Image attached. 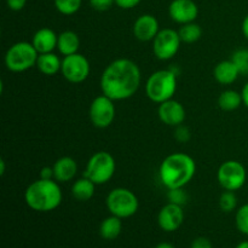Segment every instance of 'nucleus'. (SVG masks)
Segmentation results:
<instances>
[{
    "mask_svg": "<svg viewBox=\"0 0 248 248\" xmlns=\"http://www.w3.org/2000/svg\"><path fill=\"white\" fill-rule=\"evenodd\" d=\"M91 65L89 60L81 53L64 56L62 60V73L63 78L72 84H80L89 78Z\"/></svg>",
    "mask_w": 248,
    "mask_h": 248,
    "instance_id": "nucleus-11",
    "label": "nucleus"
},
{
    "mask_svg": "<svg viewBox=\"0 0 248 248\" xmlns=\"http://www.w3.org/2000/svg\"><path fill=\"white\" fill-rule=\"evenodd\" d=\"M217 181L223 190L237 191L246 183L247 171L240 161L228 160L218 169Z\"/></svg>",
    "mask_w": 248,
    "mask_h": 248,
    "instance_id": "nucleus-8",
    "label": "nucleus"
},
{
    "mask_svg": "<svg viewBox=\"0 0 248 248\" xmlns=\"http://www.w3.org/2000/svg\"><path fill=\"white\" fill-rule=\"evenodd\" d=\"M56 10L64 16H72L80 10L82 0H53Z\"/></svg>",
    "mask_w": 248,
    "mask_h": 248,
    "instance_id": "nucleus-25",
    "label": "nucleus"
},
{
    "mask_svg": "<svg viewBox=\"0 0 248 248\" xmlns=\"http://www.w3.org/2000/svg\"><path fill=\"white\" fill-rule=\"evenodd\" d=\"M55 181L58 183H67L75 178L78 173V162L70 156H62L53 164Z\"/></svg>",
    "mask_w": 248,
    "mask_h": 248,
    "instance_id": "nucleus-17",
    "label": "nucleus"
},
{
    "mask_svg": "<svg viewBox=\"0 0 248 248\" xmlns=\"http://www.w3.org/2000/svg\"><path fill=\"white\" fill-rule=\"evenodd\" d=\"M142 0H115V5L123 10H131L140 5Z\"/></svg>",
    "mask_w": 248,
    "mask_h": 248,
    "instance_id": "nucleus-33",
    "label": "nucleus"
},
{
    "mask_svg": "<svg viewBox=\"0 0 248 248\" xmlns=\"http://www.w3.org/2000/svg\"><path fill=\"white\" fill-rule=\"evenodd\" d=\"M218 205H219L220 211H223L224 213H230L236 210L237 196L235 191H223L219 196V200H218Z\"/></svg>",
    "mask_w": 248,
    "mask_h": 248,
    "instance_id": "nucleus-26",
    "label": "nucleus"
},
{
    "mask_svg": "<svg viewBox=\"0 0 248 248\" xmlns=\"http://www.w3.org/2000/svg\"><path fill=\"white\" fill-rule=\"evenodd\" d=\"M116 162L108 152H97L92 155L85 167L84 176L91 179L96 186H103L114 177Z\"/></svg>",
    "mask_w": 248,
    "mask_h": 248,
    "instance_id": "nucleus-7",
    "label": "nucleus"
},
{
    "mask_svg": "<svg viewBox=\"0 0 248 248\" xmlns=\"http://www.w3.org/2000/svg\"><path fill=\"white\" fill-rule=\"evenodd\" d=\"M240 75L241 74H240L236 64L232 60L220 61L213 69V77H215L216 81L220 85L234 84Z\"/></svg>",
    "mask_w": 248,
    "mask_h": 248,
    "instance_id": "nucleus-18",
    "label": "nucleus"
},
{
    "mask_svg": "<svg viewBox=\"0 0 248 248\" xmlns=\"http://www.w3.org/2000/svg\"><path fill=\"white\" fill-rule=\"evenodd\" d=\"M40 178L41 179H55V174H53V167L52 166L43 167L40 171Z\"/></svg>",
    "mask_w": 248,
    "mask_h": 248,
    "instance_id": "nucleus-35",
    "label": "nucleus"
},
{
    "mask_svg": "<svg viewBox=\"0 0 248 248\" xmlns=\"http://www.w3.org/2000/svg\"><path fill=\"white\" fill-rule=\"evenodd\" d=\"M196 173V162L186 153H173L162 160L159 178L166 189L184 188Z\"/></svg>",
    "mask_w": 248,
    "mask_h": 248,
    "instance_id": "nucleus-2",
    "label": "nucleus"
},
{
    "mask_svg": "<svg viewBox=\"0 0 248 248\" xmlns=\"http://www.w3.org/2000/svg\"><path fill=\"white\" fill-rule=\"evenodd\" d=\"M160 31L159 21L150 14L140 15L133 23V35L137 40L153 41Z\"/></svg>",
    "mask_w": 248,
    "mask_h": 248,
    "instance_id": "nucleus-15",
    "label": "nucleus"
},
{
    "mask_svg": "<svg viewBox=\"0 0 248 248\" xmlns=\"http://www.w3.org/2000/svg\"><path fill=\"white\" fill-rule=\"evenodd\" d=\"M63 194L60 183L55 179L34 181L24 191V201L27 206L36 212H51L62 203Z\"/></svg>",
    "mask_w": 248,
    "mask_h": 248,
    "instance_id": "nucleus-3",
    "label": "nucleus"
},
{
    "mask_svg": "<svg viewBox=\"0 0 248 248\" xmlns=\"http://www.w3.org/2000/svg\"><path fill=\"white\" fill-rule=\"evenodd\" d=\"M115 4V0H90V6L98 12L108 11Z\"/></svg>",
    "mask_w": 248,
    "mask_h": 248,
    "instance_id": "nucleus-31",
    "label": "nucleus"
},
{
    "mask_svg": "<svg viewBox=\"0 0 248 248\" xmlns=\"http://www.w3.org/2000/svg\"><path fill=\"white\" fill-rule=\"evenodd\" d=\"M111 98L102 93L90 104V120L97 128H107L113 124L116 115L115 104Z\"/></svg>",
    "mask_w": 248,
    "mask_h": 248,
    "instance_id": "nucleus-10",
    "label": "nucleus"
},
{
    "mask_svg": "<svg viewBox=\"0 0 248 248\" xmlns=\"http://www.w3.org/2000/svg\"><path fill=\"white\" fill-rule=\"evenodd\" d=\"M235 248H248V241H241Z\"/></svg>",
    "mask_w": 248,
    "mask_h": 248,
    "instance_id": "nucleus-40",
    "label": "nucleus"
},
{
    "mask_svg": "<svg viewBox=\"0 0 248 248\" xmlns=\"http://www.w3.org/2000/svg\"><path fill=\"white\" fill-rule=\"evenodd\" d=\"M169 15L176 23L186 24L195 22L199 16V7L194 0H172L169 6Z\"/></svg>",
    "mask_w": 248,
    "mask_h": 248,
    "instance_id": "nucleus-13",
    "label": "nucleus"
},
{
    "mask_svg": "<svg viewBox=\"0 0 248 248\" xmlns=\"http://www.w3.org/2000/svg\"><path fill=\"white\" fill-rule=\"evenodd\" d=\"M142 73L136 62L128 58H118L107 65L99 80L102 93L113 101H125L138 91Z\"/></svg>",
    "mask_w": 248,
    "mask_h": 248,
    "instance_id": "nucleus-1",
    "label": "nucleus"
},
{
    "mask_svg": "<svg viewBox=\"0 0 248 248\" xmlns=\"http://www.w3.org/2000/svg\"><path fill=\"white\" fill-rule=\"evenodd\" d=\"M155 248H176V247H174L172 244H170V242L164 241V242H160V244H157L156 246H155Z\"/></svg>",
    "mask_w": 248,
    "mask_h": 248,
    "instance_id": "nucleus-38",
    "label": "nucleus"
},
{
    "mask_svg": "<svg viewBox=\"0 0 248 248\" xmlns=\"http://www.w3.org/2000/svg\"><path fill=\"white\" fill-rule=\"evenodd\" d=\"M241 96H242V103H244V106L248 109V82H246V84L244 85V87H242Z\"/></svg>",
    "mask_w": 248,
    "mask_h": 248,
    "instance_id": "nucleus-36",
    "label": "nucleus"
},
{
    "mask_svg": "<svg viewBox=\"0 0 248 248\" xmlns=\"http://www.w3.org/2000/svg\"><path fill=\"white\" fill-rule=\"evenodd\" d=\"M39 53L28 41H18L10 46L4 57L5 67L12 73H22L35 67Z\"/></svg>",
    "mask_w": 248,
    "mask_h": 248,
    "instance_id": "nucleus-5",
    "label": "nucleus"
},
{
    "mask_svg": "<svg viewBox=\"0 0 248 248\" xmlns=\"http://www.w3.org/2000/svg\"><path fill=\"white\" fill-rule=\"evenodd\" d=\"M241 31H242V34H244L245 38L248 40V15H246V17H245L244 21H242Z\"/></svg>",
    "mask_w": 248,
    "mask_h": 248,
    "instance_id": "nucleus-37",
    "label": "nucleus"
},
{
    "mask_svg": "<svg viewBox=\"0 0 248 248\" xmlns=\"http://www.w3.org/2000/svg\"><path fill=\"white\" fill-rule=\"evenodd\" d=\"M167 200L171 203L184 206L188 203L189 196L184 188H176V189H167Z\"/></svg>",
    "mask_w": 248,
    "mask_h": 248,
    "instance_id": "nucleus-29",
    "label": "nucleus"
},
{
    "mask_svg": "<svg viewBox=\"0 0 248 248\" xmlns=\"http://www.w3.org/2000/svg\"><path fill=\"white\" fill-rule=\"evenodd\" d=\"M5 173V161H4V159H1L0 160V174H4Z\"/></svg>",
    "mask_w": 248,
    "mask_h": 248,
    "instance_id": "nucleus-39",
    "label": "nucleus"
},
{
    "mask_svg": "<svg viewBox=\"0 0 248 248\" xmlns=\"http://www.w3.org/2000/svg\"><path fill=\"white\" fill-rule=\"evenodd\" d=\"M184 223L183 206L167 202L157 215V224L165 232H177Z\"/></svg>",
    "mask_w": 248,
    "mask_h": 248,
    "instance_id": "nucleus-12",
    "label": "nucleus"
},
{
    "mask_svg": "<svg viewBox=\"0 0 248 248\" xmlns=\"http://www.w3.org/2000/svg\"><path fill=\"white\" fill-rule=\"evenodd\" d=\"M35 67L38 68L41 74L47 75V77H53L58 72H61L62 60L58 57V55H56L53 52L40 53L38 57V61H36Z\"/></svg>",
    "mask_w": 248,
    "mask_h": 248,
    "instance_id": "nucleus-19",
    "label": "nucleus"
},
{
    "mask_svg": "<svg viewBox=\"0 0 248 248\" xmlns=\"http://www.w3.org/2000/svg\"><path fill=\"white\" fill-rule=\"evenodd\" d=\"M27 0H6V5L11 11H21L24 9Z\"/></svg>",
    "mask_w": 248,
    "mask_h": 248,
    "instance_id": "nucleus-34",
    "label": "nucleus"
},
{
    "mask_svg": "<svg viewBox=\"0 0 248 248\" xmlns=\"http://www.w3.org/2000/svg\"><path fill=\"white\" fill-rule=\"evenodd\" d=\"M179 36H181L182 43L186 44H194L199 41L202 36V29L195 22H190V23L182 24V27L178 31Z\"/></svg>",
    "mask_w": 248,
    "mask_h": 248,
    "instance_id": "nucleus-24",
    "label": "nucleus"
},
{
    "mask_svg": "<svg viewBox=\"0 0 248 248\" xmlns=\"http://www.w3.org/2000/svg\"><path fill=\"white\" fill-rule=\"evenodd\" d=\"M174 138H176V140H178L179 143L189 142L191 138V132L190 130H189L188 126H186L184 124L176 126V127H174Z\"/></svg>",
    "mask_w": 248,
    "mask_h": 248,
    "instance_id": "nucleus-30",
    "label": "nucleus"
},
{
    "mask_svg": "<svg viewBox=\"0 0 248 248\" xmlns=\"http://www.w3.org/2000/svg\"><path fill=\"white\" fill-rule=\"evenodd\" d=\"M94 191H96V184L85 176L77 179L72 186L73 198L81 202L91 200L94 195Z\"/></svg>",
    "mask_w": 248,
    "mask_h": 248,
    "instance_id": "nucleus-21",
    "label": "nucleus"
},
{
    "mask_svg": "<svg viewBox=\"0 0 248 248\" xmlns=\"http://www.w3.org/2000/svg\"><path fill=\"white\" fill-rule=\"evenodd\" d=\"M230 60L236 64L240 74L248 75V48H239L232 55Z\"/></svg>",
    "mask_w": 248,
    "mask_h": 248,
    "instance_id": "nucleus-27",
    "label": "nucleus"
},
{
    "mask_svg": "<svg viewBox=\"0 0 248 248\" xmlns=\"http://www.w3.org/2000/svg\"><path fill=\"white\" fill-rule=\"evenodd\" d=\"M58 35L51 28H40L34 33L31 44L38 51V53H47L53 52L55 48H57Z\"/></svg>",
    "mask_w": 248,
    "mask_h": 248,
    "instance_id": "nucleus-16",
    "label": "nucleus"
},
{
    "mask_svg": "<svg viewBox=\"0 0 248 248\" xmlns=\"http://www.w3.org/2000/svg\"><path fill=\"white\" fill-rule=\"evenodd\" d=\"M190 248H213L212 242L207 239V237H196L193 242H191Z\"/></svg>",
    "mask_w": 248,
    "mask_h": 248,
    "instance_id": "nucleus-32",
    "label": "nucleus"
},
{
    "mask_svg": "<svg viewBox=\"0 0 248 248\" xmlns=\"http://www.w3.org/2000/svg\"><path fill=\"white\" fill-rule=\"evenodd\" d=\"M241 104H244L241 92L235 90H225L218 97V107L224 111L236 110L241 107Z\"/></svg>",
    "mask_w": 248,
    "mask_h": 248,
    "instance_id": "nucleus-23",
    "label": "nucleus"
},
{
    "mask_svg": "<svg viewBox=\"0 0 248 248\" xmlns=\"http://www.w3.org/2000/svg\"><path fill=\"white\" fill-rule=\"evenodd\" d=\"M235 224L241 234L248 235V203L240 206L235 215Z\"/></svg>",
    "mask_w": 248,
    "mask_h": 248,
    "instance_id": "nucleus-28",
    "label": "nucleus"
},
{
    "mask_svg": "<svg viewBox=\"0 0 248 248\" xmlns=\"http://www.w3.org/2000/svg\"><path fill=\"white\" fill-rule=\"evenodd\" d=\"M177 91V73L172 69H160L150 74L145 82V93L154 103L169 101Z\"/></svg>",
    "mask_w": 248,
    "mask_h": 248,
    "instance_id": "nucleus-4",
    "label": "nucleus"
},
{
    "mask_svg": "<svg viewBox=\"0 0 248 248\" xmlns=\"http://www.w3.org/2000/svg\"><path fill=\"white\" fill-rule=\"evenodd\" d=\"M157 115H159L160 121L162 124L167 126H172V127L182 125L186 118V113L183 104L173 98L159 104Z\"/></svg>",
    "mask_w": 248,
    "mask_h": 248,
    "instance_id": "nucleus-14",
    "label": "nucleus"
},
{
    "mask_svg": "<svg viewBox=\"0 0 248 248\" xmlns=\"http://www.w3.org/2000/svg\"><path fill=\"white\" fill-rule=\"evenodd\" d=\"M121 232H123V222H121V218L116 216L111 215L110 217H107L106 219L102 220L99 225V235L102 239L108 240V241L118 239Z\"/></svg>",
    "mask_w": 248,
    "mask_h": 248,
    "instance_id": "nucleus-22",
    "label": "nucleus"
},
{
    "mask_svg": "<svg viewBox=\"0 0 248 248\" xmlns=\"http://www.w3.org/2000/svg\"><path fill=\"white\" fill-rule=\"evenodd\" d=\"M181 36L178 31L172 28L160 29L153 40V52L160 61H169L173 58L181 47Z\"/></svg>",
    "mask_w": 248,
    "mask_h": 248,
    "instance_id": "nucleus-9",
    "label": "nucleus"
},
{
    "mask_svg": "<svg viewBox=\"0 0 248 248\" xmlns=\"http://www.w3.org/2000/svg\"><path fill=\"white\" fill-rule=\"evenodd\" d=\"M80 47V39L75 31H64L58 34L57 50L62 56H69L78 53Z\"/></svg>",
    "mask_w": 248,
    "mask_h": 248,
    "instance_id": "nucleus-20",
    "label": "nucleus"
},
{
    "mask_svg": "<svg viewBox=\"0 0 248 248\" xmlns=\"http://www.w3.org/2000/svg\"><path fill=\"white\" fill-rule=\"evenodd\" d=\"M106 206L110 215L125 219L137 213L140 201L136 194L130 189L115 188L107 195Z\"/></svg>",
    "mask_w": 248,
    "mask_h": 248,
    "instance_id": "nucleus-6",
    "label": "nucleus"
}]
</instances>
